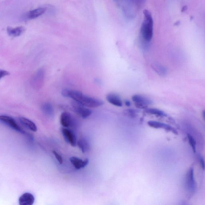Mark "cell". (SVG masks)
<instances>
[{
	"instance_id": "7402d4cb",
	"label": "cell",
	"mask_w": 205,
	"mask_h": 205,
	"mask_svg": "<svg viewBox=\"0 0 205 205\" xmlns=\"http://www.w3.org/2000/svg\"><path fill=\"white\" fill-rule=\"evenodd\" d=\"M187 138L188 139L189 143L190 145H191V147L192 148L194 152H196V142L194 138L190 134H187Z\"/></svg>"
},
{
	"instance_id": "9a60e30c",
	"label": "cell",
	"mask_w": 205,
	"mask_h": 205,
	"mask_svg": "<svg viewBox=\"0 0 205 205\" xmlns=\"http://www.w3.org/2000/svg\"><path fill=\"white\" fill-rule=\"evenodd\" d=\"M19 121L22 125L27 129L33 132L37 131V127L35 123L32 121L24 117L19 118Z\"/></svg>"
},
{
	"instance_id": "cb8c5ba5",
	"label": "cell",
	"mask_w": 205,
	"mask_h": 205,
	"mask_svg": "<svg viewBox=\"0 0 205 205\" xmlns=\"http://www.w3.org/2000/svg\"><path fill=\"white\" fill-rule=\"evenodd\" d=\"M10 74V73L8 71L0 69V79L5 77L8 76Z\"/></svg>"
},
{
	"instance_id": "7a4b0ae2",
	"label": "cell",
	"mask_w": 205,
	"mask_h": 205,
	"mask_svg": "<svg viewBox=\"0 0 205 205\" xmlns=\"http://www.w3.org/2000/svg\"><path fill=\"white\" fill-rule=\"evenodd\" d=\"M72 110L78 116L83 119H86L89 117L92 111L90 109L84 107L78 101H74L72 102Z\"/></svg>"
},
{
	"instance_id": "8fae6325",
	"label": "cell",
	"mask_w": 205,
	"mask_h": 205,
	"mask_svg": "<svg viewBox=\"0 0 205 205\" xmlns=\"http://www.w3.org/2000/svg\"><path fill=\"white\" fill-rule=\"evenodd\" d=\"M106 100L110 104L117 107H121L123 106L121 98L118 94L111 93L106 96Z\"/></svg>"
},
{
	"instance_id": "277c9868",
	"label": "cell",
	"mask_w": 205,
	"mask_h": 205,
	"mask_svg": "<svg viewBox=\"0 0 205 205\" xmlns=\"http://www.w3.org/2000/svg\"><path fill=\"white\" fill-rule=\"evenodd\" d=\"M79 103L84 107L90 108H96L104 104L102 100L84 94Z\"/></svg>"
},
{
	"instance_id": "6da1fadb",
	"label": "cell",
	"mask_w": 205,
	"mask_h": 205,
	"mask_svg": "<svg viewBox=\"0 0 205 205\" xmlns=\"http://www.w3.org/2000/svg\"><path fill=\"white\" fill-rule=\"evenodd\" d=\"M144 19L140 29L141 39L145 43H149L153 36L154 21L151 13L147 10L143 11Z\"/></svg>"
},
{
	"instance_id": "8992f818",
	"label": "cell",
	"mask_w": 205,
	"mask_h": 205,
	"mask_svg": "<svg viewBox=\"0 0 205 205\" xmlns=\"http://www.w3.org/2000/svg\"><path fill=\"white\" fill-rule=\"evenodd\" d=\"M0 122L7 125L16 131L22 133H24V131L17 124L15 120L10 116L5 115L0 116Z\"/></svg>"
},
{
	"instance_id": "484cf974",
	"label": "cell",
	"mask_w": 205,
	"mask_h": 205,
	"mask_svg": "<svg viewBox=\"0 0 205 205\" xmlns=\"http://www.w3.org/2000/svg\"><path fill=\"white\" fill-rule=\"evenodd\" d=\"M125 104L127 107H129L131 105V102L129 100H126L125 101Z\"/></svg>"
},
{
	"instance_id": "ba28073f",
	"label": "cell",
	"mask_w": 205,
	"mask_h": 205,
	"mask_svg": "<svg viewBox=\"0 0 205 205\" xmlns=\"http://www.w3.org/2000/svg\"><path fill=\"white\" fill-rule=\"evenodd\" d=\"M148 123L150 127L156 129H164L168 131L171 132L175 135L178 134L177 131L174 128L171 127L170 125L161 123V122L154 121H150L148 122Z\"/></svg>"
},
{
	"instance_id": "9c48e42d",
	"label": "cell",
	"mask_w": 205,
	"mask_h": 205,
	"mask_svg": "<svg viewBox=\"0 0 205 205\" xmlns=\"http://www.w3.org/2000/svg\"><path fill=\"white\" fill-rule=\"evenodd\" d=\"M44 78V72L41 69L39 70L35 74L32 79V85L35 89L40 88Z\"/></svg>"
},
{
	"instance_id": "5b68a950",
	"label": "cell",
	"mask_w": 205,
	"mask_h": 205,
	"mask_svg": "<svg viewBox=\"0 0 205 205\" xmlns=\"http://www.w3.org/2000/svg\"><path fill=\"white\" fill-rule=\"evenodd\" d=\"M186 187L187 192L189 195H193L195 192L196 185L195 181L194 170L191 168L187 173L186 177Z\"/></svg>"
},
{
	"instance_id": "44dd1931",
	"label": "cell",
	"mask_w": 205,
	"mask_h": 205,
	"mask_svg": "<svg viewBox=\"0 0 205 205\" xmlns=\"http://www.w3.org/2000/svg\"><path fill=\"white\" fill-rule=\"evenodd\" d=\"M42 109L45 113L49 115H51L53 113V110L52 106L48 103L43 104L42 106Z\"/></svg>"
},
{
	"instance_id": "d6986e66",
	"label": "cell",
	"mask_w": 205,
	"mask_h": 205,
	"mask_svg": "<svg viewBox=\"0 0 205 205\" xmlns=\"http://www.w3.org/2000/svg\"><path fill=\"white\" fill-rule=\"evenodd\" d=\"M145 111L148 114L153 115L159 117H166L167 114L164 112L155 108H147Z\"/></svg>"
},
{
	"instance_id": "3957f363",
	"label": "cell",
	"mask_w": 205,
	"mask_h": 205,
	"mask_svg": "<svg viewBox=\"0 0 205 205\" xmlns=\"http://www.w3.org/2000/svg\"><path fill=\"white\" fill-rule=\"evenodd\" d=\"M132 101L134 103L137 108L145 110L148 108V106L152 105L153 102L148 97L140 94H135L132 97Z\"/></svg>"
},
{
	"instance_id": "d4e9b609",
	"label": "cell",
	"mask_w": 205,
	"mask_h": 205,
	"mask_svg": "<svg viewBox=\"0 0 205 205\" xmlns=\"http://www.w3.org/2000/svg\"><path fill=\"white\" fill-rule=\"evenodd\" d=\"M200 160L201 166L202 168L204 170L205 168L204 161L202 157H200Z\"/></svg>"
},
{
	"instance_id": "52a82bcc",
	"label": "cell",
	"mask_w": 205,
	"mask_h": 205,
	"mask_svg": "<svg viewBox=\"0 0 205 205\" xmlns=\"http://www.w3.org/2000/svg\"><path fill=\"white\" fill-rule=\"evenodd\" d=\"M62 136L65 141L72 147L76 146L77 139L75 133L67 128L63 127L61 129Z\"/></svg>"
},
{
	"instance_id": "603a6c76",
	"label": "cell",
	"mask_w": 205,
	"mask_h": 205,
	"mask_svg": "<svg viewBox=\"0 0 205 205\" xmlns=\"http://www.w3.org/2000/svg\"><path fill=\"white\" fill-rule=\"evenodd\" d=\"M52 153H53V155L55 156V158L57 159L59 164H62L63 163V159H62V156L59 154H58L57 152L55 150L52 151Z\"/></svg>"
},
{
	"instance_id": "2e32d148",
	"label": "cell",
	"mask_w": 205,
	"mask_h": 205,
	"mask_svg": "<svg viewBox=\"0 0 205 205\" xmlns=\"http://www.w3.org/2000/svg\"><path fill=\"white\" fill-rule=\"evenodd\" d=\"M46 11V8L40 7L29 12L27 13L26 17L28 19H33L40 16L44 14Z\"/></svg>"
},
{
	"instance_id": "4fadbf2b",
	"label": "cell",
	"mask_w": 205,
	"mask_h": 205,
	"mask_svg": "<svg viewBox=\"0 0 205 205\" xmlns=\"http://www.w3.org/2000/svg\"><path fill=\"white\" fill-rule=\"evenodd\" d=\"M60 120L61 125L64 127H69L72 123V115L68 112H64L61 114Z\"/></svg>"
},
{
	"instance_id": "30bf717a",
	"label": "cell",
	"mask_w": 205,
	"mask_h": 205,
	"mask_svg": "<svg viewBox=\"0 0 205 205\" xmlns=\"http://www.w3.org/2000/svg\"><path fill=\"white\" fill-rule=\"evenodd\" d=\"M35 201L34 196L28 192L22 195L19 199V203L20 205H32Z\"/></svg>"
},
{
	"instance_id": "7c38bea8",
	"label": "cell",
	"mask_w": 205,
	"mask_h": 205,
	"mask_svg": "<svg viewBox=\"0 0 205 205\" xmlns=\"http://www.w3.org/2000/svg\"><path fill=\"white\" fill-rule=\"evenodd\" d=\"M71 163L76 169L79 170L86 166L89 163V159L82 160L76 157H72L70 158Z\"/></svg>"
},
{
	"instance_id": "5bb4252c",
	"label": "cell",
	"mask_w": 205,
	"mask_h": 205,
	"mask_svg": "<svg viewBox=\"0 0 205 205\" xmlns=\"http://www.w3.org/2000/svg\"><path fill=\"white\" fill-rule=\"evenodd\" d=\"M25 28L23 26L17 27L15 28L8 27L7 29V34L10 37H18L21 36L25 31Z\"/></svg>"
},
{
	"instance_id": "ffe728a7",
	"label": "cell",
	"mask_w": 205,
	"mask_h": 205,
	"mask_svg": "<svg viewBox=\"0 0 205 205\" xmlns=\"http://www.w3.org/2000/svg\"><path fill=\"white\" fill-rule=\"evenodd\" d=\"M138 110L133 109H129L124 110L123 111V114L125 116L131 118H135L137 117Z\"/></svg>"
},
{
	"instance_id": "ac0fdd59",
	"label": "cell",
	"mask_w": 205,
	"mask_h": 205,
	"mask_svg": "<svg viewBox=\"0 0 205 205\" xmlns=\"http://www.w3.org/2000/svg\"><path fill=\"white\" fill-rule=\"evenodd\" d=\"M78 148L81 149V152L85 153L89 152L90 150V145L88 141L84 139H79L77 142Z\"/></svg>"
},
{
	"instance_id": "4316f807",
	"label": "cell",
	"mask_w": 205,
	"mask_h": 205,
	"mask_svg": "<svg viewBox=\"0 0 205 205\" xmlns=\"http://www.w3.org/2000/svg\"><path fill=\"white\" fill-rule=\"evenodd\" d=\"M205 111L204 110H203V112H202V116L203 117V119H204V120H205Z\"/></svg>"
},
{
	"instance_id": "e0dca14e",
	"label": "cell",
	"mask_w": 205,
	"mask_h": 205,
	"mask_svg": "<svg viewBox=\"0 0 205 205\" xmlns=\"http://www.w3.org/2000/svg\"><path fill=\"white\" fill-rule=\"evenodd\" d=\"M153 69L159 76H166L168 73L167 68L163 65L158 63H153L152 65Z\"/></svg>"
}]
</instances>
